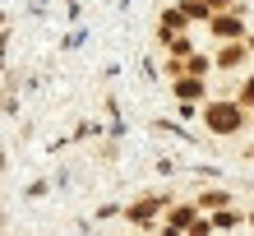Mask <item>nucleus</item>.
<instances>
[{"label":"nucleus","mask_w":254,"mask_h":236,"mask_svg":"<svg viewBox=\"0 0 254 236\" xmlns=\"http://www.w3.org/2000/svg\"><path fill=\"white\" fill-rule=\"evenodd\" d=\"M203 121H208L213 135H236V130L245 125V111L236 107V102H213V107L203 111Z\"/></svg>","instance_id":"obj_1"},{"label":"nucleus","mask_w":254,"mask_h":236,"mask_svg":"<svg viewBox=\"0 0 254 236\" xmlns=\"http://www.w3.org/2000/svg\"><path fill=\"white\" fill-rule=\"evenodd\" d=\"M213 33L217 37H241L245 23H241V14H217V19H213Z\"/></svg>","instance_id":"obj_2"},{"label":"nucleus","mask_w":254,"mask_h":236,"mask_svg":"<svg viewBox=\"0 0 254 236\" xmlns=\"http://www.w3.org/2000/svg\"><path fill=\"white\" fill-rule=\"evenodd\" d=\"M176 97H185V102L203 97V83H199V79H181V83H176Z\"/></svg>","instance_id":"obj_3"},{"label":"nucleus","mask_w":254,"mask_h":236,"mask_svg":"<svg viewBox=\"0 0 254 236\" xmlns=\"http://www.w3.org/2000/svg\"><path fill=\"white\" fill-rule=\"evenodd\" d=\"M241 61H245V47H227V51L217 56V65H222V70H236Z\"/></svg>","instance_id":"obj_4"},{"label":"nucleus","mask_w":254,"mask_h":236,"mask_svg":"<svg viewBox=\"0 0 254 236\" xmlns=\"http://www.w3.org/2000/svg\"><path fill=\"white\" fill-rule=\"evenodd\" d=\"M167 223H171V227H194V209H176Z\"/></svg>","instance_id":"obj_5"},{"label":"nucleus","mask_w":254,"mask_h":236,"mask_svg":"<svg viewBox=\"0 0 254 236\" xmlns=\"http://www.w3.org/2000/svg\"><path fill=\"white\" fill-rule=\"evenodd\" d=\"M231 223H241V213H217V218H213L208 227H231Z\"/></svg>","instance_id":"obj_6"},{"label":"nucleus","mask_w":254,"mask_h":236,"mask_svg":"<svg viewBox=\"0 0 254 236\" xmlns=\"http://www.w3.org/2000/svg\"><path fill=\"white\" fill-rule=\"evenodd\" d=\"M199 204H208V209H213V204H227V195H222V190H208V195H203Z\"/></svg>","instance_id":"obj_7"},{"label":"nucleus","mask_w":254,"mask_h":236,"mask_svg":"<svg viewBox=\"0 0 254 236\" xmlns=\"http://www.w3.org/2000/svg\"><path fill=\"white\" fill-rule=\"evenodd\" d=\"M245 102H254V79H250V88H245Z\"/></svg>","instance_id":"obj_8"},{"label":"nucleus","mask_w":254,"mask_h":236,"mask_svg":"<svg viewBox=\"0 0 254 236\" xmlns=\"http://www.w3.org/2000/svg\"><path fill=\"white\" fill-rule=\"evenodd\" d=\"M203 5H231V0H203Z\"/></svg>","instance_id":"obj_9"},{"label":"nucleus","mask_w":254,"mask_h":236,"mask_svg":"<svg viewBox=\"0 0 254 236\" xmlns=\"http://www.w3.org/2000/svg\"><path fill=\"white\" fill-rule=\"evenodd\" d=\"M245 51H254V37H250V47H245Z\"/></svg>","instance_id":"obj_10"},{"label":"nucleus","mask_w":254,"mask_h":236,"mask_svg":"<svg viewBox=\"0 0 254 236\" xmlns=\"http://www.w3.org/2000/svg\"><path fill=\"white\" fill-rule=\"evenodd\" d=\"M250 223H254V218H250Z\"/></svg>","instance_id":"obj_11"}]
</instances>
